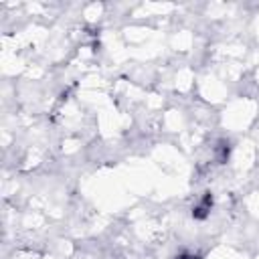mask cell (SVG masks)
I'll list each match as a JSON object with an SVG mask.
<instances>
[{
	"mask_svg": "<svg viewBox=\"0 0 259 259\" xmlns=\"http://www.w3.org/2000/svg\"><path fill=\"white\" fill-rule=\"evenodd\" d=\"M229 152H231L229 142H221V144H219V148H217V160H219V162H227Z\"/></svg>",
	"mask_w": 259,
	"mask_h": 259,
	"instance_id": "2",
	"label": "cell"
},
{
	"mask_svg": "<svg viewBox=\"0 0 259 259\" xmlns=\"http://www.w3.org/2000/svg\"><path fill=\"white\" fill-rule=\"evenodd\" d=\"M210 208H212V196H210V192H206V194L192 206V217H194V219H206L208 212H210Z\"/></svg>",
	"mask_w": 259,
	"mask_h": 259,
	"instance_id": "1",
	"label": "cell"
},
{
	"mask_svg": "<svg viewBox=\"0 0 259 259\" xmlns=\"http://www.w3.org/2000/svg\"><path fill=\"white\" fill-rule=\"evenodd\" d=\"M176 259H198L196 255H190V253H182V255H178Z\"/></svg>",
	"mask_w": 259,
	"mask_h": 259,
	"instance_id": "3",
	"label": "cell"
}]
</instances>
